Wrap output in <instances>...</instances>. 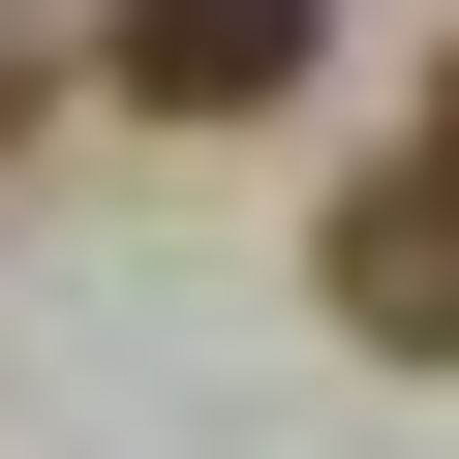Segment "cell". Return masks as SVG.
I'll use <instances>...</instances> for the list:
<instances>
[{"mask_svg":"<svg viewBox=\"0 0 459 459\" xmlns=\"http://www.w3.org/2000/svg\"><path fill=\"white\" fill-rule=\"evenodd\" d=\"M92 31H123V92H153V123H276L337 0H92Z\"/></svg>","mask_w":459,"mask_h":459,"instance_id":"cell-1","label":"cell"},{"mask_svg":"<svg viewBox=\"0 0 459 459\" xmlns=\"http://www.w3.org/2000/svg\"><path fill=\"white\" fill-rule=\"evenodd\" d=\"M337 307H368L398 368H459V184H368V214H337Z\"/></svg>","mask_w":459,"mask_h":459,"instance_id":"cell-2","label":"cell"},{"mask_svg":"<svg viewBox=\"0 0 459 459\" xmlns=\"http://www.w3.org/2000/svg\"><path fill=\"white\" fill-rule=\"evenodd\" d=\"M0 123H31V0H0Z\"/></svg>","mask_w":459,"mask_h":459,"instance_id":"cell-3","label":"cell"},{"mask_svg":"<svg viewBox=\"0 0 459 459\" xmlns=\"http://www.w3.org/2000/svg\"><path fill=\"white\" fill-rule=\"evenodd\" d=\"M429 184H459V92H429Z\"/></svg>","mask_w":459,"mask_h":459,"instance_id":"cell-4","label":"cell"}]
</instances>
